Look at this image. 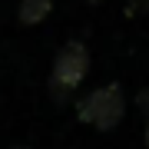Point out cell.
I'll return each instance as SVG.
<instances>
[{
	"instance_id": "1",
	"label": "cell",
	"mask_w": 149,
	"mask_h": 149,
	"mask_svg": "<svg viewBox=\"0 0 149 149\" xmlns=\"http://www.w3.org/2000/svg\"><path fill=\"white\" fill-rule=\"evenodd\" d=\"M86 70H90V53H86L83 43H66L53 60V73H50V93L53 100H66L76 86L83 83Z\"/></svg>"
},
{
	"instance_id": "2",
	"label": "cell",
	"mask_w": 149,
	"mask_h": 149,
	"mask_svg": "<svg viewBox=\"0 0 149 149\" xmlns=\"http://www.w3.org/2000/svg\"><path fill=\"white\" fill-rule=\"evenodd\" d=\"M123 109H126V103H123L119 86H100L86 100H80V119L93 123L96 129H113L123 119Z\"/></svg>"
},
{
	"instance_id": "3",
	"label": "cell",
	"mask_w": 149,
	"mask_h": 149,
	"mask_svg": "<svg viewBox=\"0 0 149 149\" xmlns=\"http://www.w3.org/2000/svg\"><path fill=\"white\" fill-rule=\"evenodd\" d=\"M50 10H53V0H20V23L33 27V23H40Z\"/></svg>"
},
{
	"instance_id": "4",
	"label": "cell",
	"mask_w": 149,
	"mask_h": 149,
	"mask_svg": "<svg viewBox=\"0 0 149 149\" xmlns=\"http://www.w3.org/2000/svg\"><path fill=\"white\" fill-rule=\"evenodd\" d=\"M139 106L149 113V90H143V93H139Z\"/></svg>"
},
{
	"instance_id": "5",
	"label": "cell",
	"mask_w": 149,
	"mask_h": 149,
	"mask_svg": "<svg viewBox=\"0 0 149 149\" xmlns=\"http://www.w3.org/2000/svg\"><path fill=\"white\" fill-rule=\"evenodd\" d=\"M129 3H133L136 10H149V0H129Z\"/></svg>"
},
{
	"instance_id": "6",
	"label": "cell",
	"mask_w": 149,
	"mask_h": 149,
	"mask_svg": "<svg viewBox=\"0 0 149 149\" xmlns=\"http://www.w3.org/2000/svg\"><path fill=\"white\" fill-rule=\"evenodd\" d=\"M146 146H149V126H146Z\"/></svg>"
},
{
	"instance_id": "7",
	"label": "cell",
	"mask_w": 149,
	"mask_h": 149,
	"mask_svg": "<svg viewBox=\"0 0 149 149\" xmlns=\"http://www.w3.org/2000/svg\"><path fill=\"white\" fill-rule=\"evenodd\" d=\"M10 149H27V146H10Z\"/></svg>"
},
{
	"instance_id": "8",
	"label": "cell",
	"mask_w": 149,
	"mask_h": 149,
	"mask_svg": "<svg viewBox=\"0 0 149 149\" xmlns=\"http://www.w3.org/2000/svg\"><path fill=\"white\" fill-rule=\"evenodd\" d=\"M93 3H100V0H93Z\"/></svg>"
}]
</instances>
